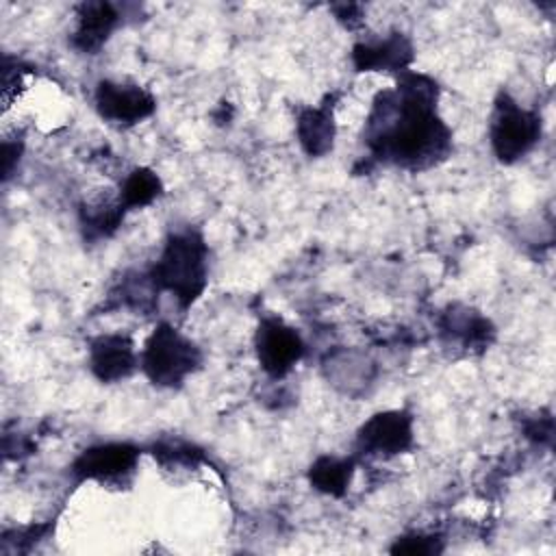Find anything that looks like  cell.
Returning <instances> with one entry per match:
<instances>
[{"label":"cell","mask_w":556,"mask_h":556,"mask_svg":"<svg viewBox=\"0 0 556 556\" xmlns=\"http://www.w3.org/2000/svg\"><path fill=\"white\" fill-rule=\"evenodd\" d=\"M137 367L139 354L128 334L106 332L89 339V369L100 382H122L130 378Z\"/></svg>","instance_id":"9c48e42d"},{"label":"cell","mask_w":556,"mask_h":556,"mask_svg":"<svg viewBox=\"0 0 556 556\" xmlns=\"http://www.w3.org/2000/svg\"><path fill=\"white\" fill-rule=\"evenodd\" d=\"M356 460L350 456H332L321 454L313 460L308 469V482L315 491L330 495V497H343L350 489L352 476H354Z\"/></svg>","instance_id":"5bb4252c"},{"label":"cell","mask_w":556,"mask_h":556,"mask_svg":"<svg viewBox=\"0 0 556 556\" xmlns=\"http://www.w3.org/2000/svg\"><path fill=\"white\" fill-rule=\"evenodd\" d=\"M256 358L263 371L271 378H285L304 356L306 345L295 328L280 317H263L254 337Z\"/></svg>","instance_id":"52a82bcc"},{"label":"cell","mask_w":556,"mask_h":556,"mask_svg":"<svg viewBox=\"0 0 556 556\" xmlns=\"http://www.w3.org/2000/svg\"><path fill=\"white\" fill-rule=\"evenodd\" d=\"M126 208L122 206L119 198L113 195H98L93 200H87L80 204V226L85 232V239H106L111 237L122 219Z\"/></svg>","instance_id":"9a60e30c"},{"label":"cell","mask_w":556,"mask_h":556,"mask_svg":"<svg viewBox=\"0 0 556 556\" xmlns=\"http://www.w3.org/2000/svg\"><path fill=\"white\" fill-rule=\"evenodd\" d=\"M141 450L132 443L126 441H115V443H98L87 450H83L74 463H72V473L78 482L91 480L100 484H115L122 486L132 480L137 471Z\"/></svg>","instance_id":"5b68a950"},{"label":"cell","mask_w":556,"mask_h":556,"mask_svg":"<svg viewBox=\"0 0 556 556\" xmlns=\"http://www.w3.org/2000/svg\"><path fill=\"white\" fill-rule=\"evenodd\" d=\"M434 78L406 70L393 89L380 91L365 126V143L374 159L408 172H424L447 159L452 130L437 113Z\"/></svg>","instance_id":"6da1fadb"},{"label":"cell","mask_w":556,"mask_h":556,"mask_svg":"<svg viewBox=\"0 0 556 556\" xmlns=\"http://www.w3.org/2000/svg\"><path fill=\"white\" fill-rule=\"evenodd\" d=\"M22 148H24L22 139H17V141L4 139V143H2V178H4V180L11 178V174H13V169H15V163L20 161Z\"/></svg>","instance_id":"d6986e66"},{"label":"cell","mask_w":556,"mask_h":556,"mask_svg":"<svg viewBox=\"0 0 556 556\" xmlns=\"http://www.w3.org/2000/svg\"><path fill=\"white\" fill-rule=\"evenodd\" d=\"M295 135L302 146V150L313 156H326L337 137V124H334V111H332V98L328 96L317 106H302L295 115Z\"/></svg>","instance_id":"7c38bea8"},{"label":"cell","mask_w":556,"mask_h":556,"mask_svg":"<svg viewBox=\"0 0 556 556\" xmlns=\"http://www.w3.org/2000/svg\"><path fill=\"white\" fill-rule=\"evenodd\" d=\"M139 367L154 387L178 389L202 367V350L178 328L163 321L146 339Z\"/></svg>","instance_id":"3957f363"},{"label":"cell","mask_w":556,"mask_h":556,"mask_svg":"<svg viewBox=\"0 0 556 556\" xmlns=\"http://www.w3.org/2000/svg\"><path fill=\"white\" fill-rule=\"evenodd\" d=\"M393 554H410V556H428V554H439L443 552L441 539L437 536H428L421 532H413V534H404L397 536L395 543L391 545Z\"/></svg>","instance_id":"ac0fdd59"},{"label":"cell","mask_w":556,"mask_h":556,"mask_svg":"<svg viewBox=\"0 0 556 556\" xmlns=\"http://www.w3.org/2000/svg\"><path fill=\"white\" fill-rule=\"evenodd\" d=\"M148 276L156 291L172 293L182 311L191 308L208 282V245L202 232L191 226L172 230Z\"/></svg>","instance_id":"7a4b0ae2"},{"label":"cell","mask_w":556,"mask_h":556,"mask_svg":"<svg viewBox=\"0 0 556 556\" xmlns=\"http://www.w3.org/2000/svg\"><path fill=\"white\" fill-rule=\"evenodd\" d=\"M154 458H159L161 465H174V467H195L200 463V450L185 441H167L154 445Z\"/></svg>","instance_id":"e0dca14e"},{"label":"cell","mask_w":556,"mask_h":556,"mask_svg":"<svg viewBox=\"0 0 556 556\" xmlns=\"http://www.w3.org/2000/svg\"><path fill=\"white\" fill-rule=\"evenodd\" d=\"M415 417L406 408L374 413L356 432V447L365 456L391 458L413 450Z\"/></svg>","instance_id":"8992f818"},{"label":"cell","mask_w":556,"mask_h":556,"mask_svg":"<svg viewBox=\"0 0 556 556\" xmlns=\"http://www.w3.org/2000/svg\"><path fill=\"white\" fill-rule=\"evenodd\" d=\"M163 193V182L150 167H135L119 182L117 198L126 211L143 208Z\"/></svg>","instance_id":"2e32d148"},{"label":"cell","mask_w":556,"mask_h":556,"mask_svg":"<svg viewBox=\"0 0 556 556\" xmlns=\"http://www.w3.org/2000/svg\"><path fill=\"white\" fill-rule=\"evenodd\" d=\"M441 334L450 341H458L465 350L486 348L493 337V326L486 317L467 306H447L441 315Z\"/></svg>","instance_id":"4fadbf2b"},{"label":"cell","mask_w":556,"mask_h":556,"mask_svg":"<svg viewBox=\"0 0 556 556\" xmlns=\"http://www.w3.org/2000/svg\"><path fill=\"white\" fill-rule=\"evenodd\" d=\"M122 13L111 2H83L76 7V26L70 37L74 50L96 54L119 26Z\"/></svg>","instance_id":"8fae6325"},{"label":"cell","mask_w":556,"mask_h":556,"mask_svg":"<svg viewBox=\"0 0 556 556\" xmlns=\"http://www.w3.org/2000/svg\"><path fill=\"white\" fill-rule=\"evenodd\" d=\"M489 141L497 161L513 165L541 141V117L517 104L506 91H500L491 113Z\"/></svg>","instance_id":"277c9868"},{"label":"cell","mask_w":556,"mask_h":556,"mask_svg":"<svg viewBox=\"0 0 556 556\" xmlns=\"http://www.w3.org/2000/svg\"><path fill=\"white\" fill-rule=\"evenodd\" d=\"M413 43L404 33H391L376 41H358L352 48L356 72H406L413 63Z\"/></svg>","instance_id":"30bf717a"},{"label":"cell","mask_w":556,"mask_h":556,"mask_svg":"<svg viewBox=\"0 0 556 556\" xmlns=\"http://www.w3.org/2000/svg\"><path fill=\"white\" fill-rule=\"evenodd\" d=\"M93 100L98 115L119 128L143 122L156 109L154 96L146 87L130 80H100Z\"/></svg>","instance_id":"ba28073f"}]
</instances>
